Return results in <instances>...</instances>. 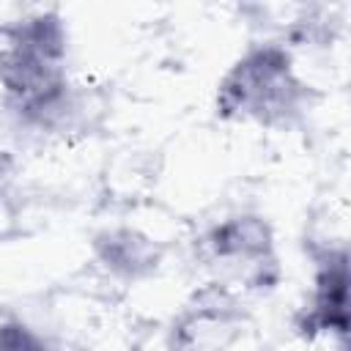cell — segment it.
Listing matches in <instances>:
<instances>
[{
	"mask_svg": "<svg viewBox=\"0 0 351 351\" xmlns=\"http://www.w3.org/2000/svg\"><path fill=\"white\" fill-rule=\"evenodd\" d=\"M0 85L30 123H49L66 107V30L55 14L0 25Z\"/></svg>",
	"mask_w": 351,
	"mask_h": 351,
	"instance_id": "cell-1",
	"label": "cell"
},
{
	"mask_svg": "<svg viewBox=\"0 0 351 351\" xmlns=\"http://www.w3.org/2000/svg\"><path fill=\"white\" fill-rule=\"evenodd\" d=\"M304 99V85L296 80L291 55L277 44L250 49L222 80L217 110L225 118L258 123H288Z\"/></svg>",
	"mask_w": 351,
	"mask_h": 351,
	"instance_id": "cell-2",
	"label": "cell"
},
{
	"mask_svg": "<svg viewBox=\"0 0 351 351\" xmlns=\"http://www.w3.org/2000/svg\"><path fill=\"white\" fill-rule=\"evenodd\" d=\"M208 261L219 277L236 280L247 288H263L274 282V252L269 228L252 217H236L214 228L206 239Z\"/></svg>",
	"mask_w": 351,
	"mask_h": 351,
	"instance_id": "cell-3",
	"label": "cell"
},
{
	"mask_svg": "<svg viewBox=\"0 0 351 351\" xmlns=\"http://www.w3.org/2000/svg\"><path fill=\"white\" fill-rule=\"evenodd\" d=\"M244 315L225 288L200 299L176 326L173 351H228L241 335Z\"/></svg>",
	"mask_w": 351,
	"mask_h": 351,
	"instance_id": "cell-4",
	"label": "cell"
},
{
	"mask_svg": "<svg viewBox=\"0 0 351 351\" xmlns=\"http://www.w3.org/2000/svg\"><path fill=\"white\" fill-rule=\"evenodd\" d=\"M346 285H348L346 252H329L315 274L313 299L299 324L304 335H318V332H337L340 337L346 335V324H348Z\"/></svg>",
	"mask_w": 351,
	"mask_h": 351,
	"instance_id": "cell-5",
	"label": "cell"
},
{
	"mask_svg": "<svg viewBox=\"0 0 351 351\" xmlns=\"http://www.w3.org/2000/svg\"><path fill=\"white\" fill-rule=\"evenodd\" d=\"M0 351H47V346L27 326L5 324L0 326Z\"/></svg>",
	"mask_w": 351,
	"mask_h": 351,
	"instance_id": "cell-6",
	"label": "cell"
}]
</instances>
